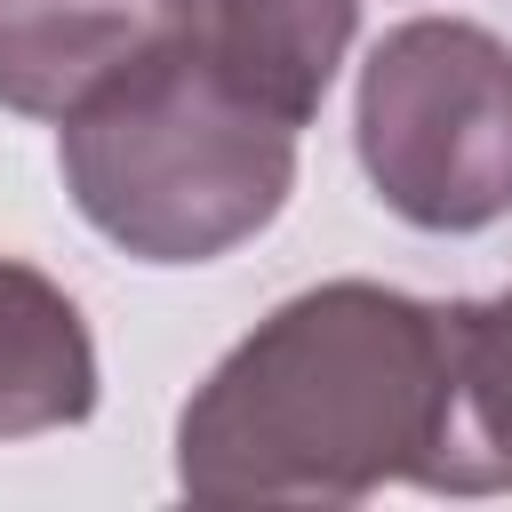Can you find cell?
<instances>
[{
  "label": "cell",
  "instance_id": "6da1fadb",
  "mask_svg": "<svg viewBox=\"0 0 512 512\" xmlns=\"http://www.w3.org/2000/svg\"><path fill=\"white\" fill-rule=\"evenodd\" d=\"M456 416L448 304L320 280L272 304L184 400L176 488L200 504H360L432 488Z\"/></svg>",
  "mask_w": 512,
  "mask_h": 512
},
{
  "label": "cell",
  "instance_id": "7a4b0ae2",
  "mask_svg": "<svg viewBox=\"0 0 512 512\" xmlns=\"http://www.w3.org/2000/svg\"><path fill=\"white\" fill-rule=\"evenodd\" d=\"M72 208L136 264H208L256 240L296 192V128L232 96L200 40L152 80L56 128Z\"/></svg>",
  "mask_w": 512,
  "mask_h": 512
},
{
  "label": "cell",
  "instance_id": "3957f363",
  "mask_svg": "<svg viewBox=\"0 0 512 512\" xmlns=\"http://www.w3.org/2000/svg\"><path fill=\"white\" fill-rule=\"evenodd\" d=\"M352 152L416 232H488L512 216V40L472 16L392 24L360 64Z\"/></svg>",
  "mask_w": 512,
  "mask_h": 512
},
{
  "label": "cell",
  "instance_id": "277c9868",
  "mask_svg": "<svg viewBox=\"0 0 512 512\" xmlns=\"http://www.w3.org/2000/svg\"><path fill=\"white\" fill-rule=\"evenodd\" d=\"M200 40V0H0V112L80 120Z\"/></svg>",
  "mask_w": 512,
  "mask_h": 512
},
{
  "label": "cell",
  "instance_id": "5b68a950",
  "mask_svg": "<svg viewBox=\"0 0 512 512\" xmlns=\"http://www.w3.org/2000/svg\"><path fill=\"white\" fill-rule=\"evenodd\" d=\"M352 32L360 0H200L208 72L288 128H304L328 104Z\"/></svg>",
  "mask_w": 512,
  "mask_h": 512
},
{
  "label": "cell",
  "instance_id": "8992f818",
  "mask_svg": "<svg viewBox=\"0 0 512 512\" xmlns=\"http://www.w3.org/2000/svg\"><path fill=\"white\" fill-rule=\"evenodd\" d=\"M96 336L88 312L40 272L0 256V440L72 432L96 416Z\"/></svg>",
  "mask_w": 512,
  "mask_h": 512
},
{
  "label": "cell",
  "instance_id": "52a82bcc",
  "mask_svg": "<svg viewBox=\"0 0 512 512\" xmlns=\"http://www.w3.org/2000/svg\"><path fill=\"white\" fill-rule=\"evenodd\" d=\"M456 416L432 496H512V288L456 296Z\"/></svg>",
  "mask_w": 512,
  "mask_h": 512
}]
</instances>
